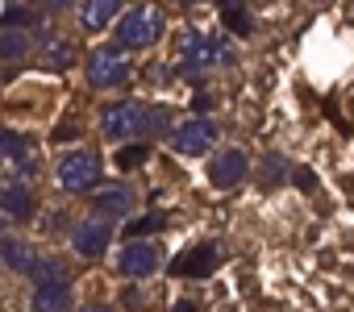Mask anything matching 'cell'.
<instances>
[{"instance_id": "52a82bcc", "label": "cell", "mask_w": 354, "mask_h": 312, "mask_svg": "<svg viewBox=\"0 0 354 312\" xmlns=\"http://www.w3.org/2000/svg\"><path fill=\"white\" fill-rule=\"evenodd\" d=\"M138 208V192L129 184H96V196H92V213L96 217H109V221H121Z\"/></svg>"}, {"instance_id": "484cf974", "label": "cell", "mask_w": 354, "mask_h": 312, "mask_svg": "<svg viewBox=\"0 0 354 312\" xmlns=\"http://www.w3.org/2000/svg\"><path fill=\"white\" fill-rule=\"evenodd\" d=\"M75 137H80V125H59V129H55V142H59V146H63V142H75Z\"/></svg>"}, {"instance_id": "8fae6325", "label": "cell", "mask_w": 354, "mask_h": 312, "mask_svg": "<svg viewBox=\"0 0 354 312\" xmlns=\"http://www.w3.org/2000/svg\"><path fill=\"white\" fill-rule=\"evenodd\" d=\"M38 213V200L26 184H5L0 188V217L5 221H34Z\"/></svg>"}, {"instance_id": "9a60e30c", "label": "cell", "mask_w": 354, "mask_h": 312, "mask_svg": "<svg viewBox=\"0 0 354 312\" xmlns=\"http://www.w3.org/2000/svg\"><path fill=\"white\" fill-rule=\"evenodd\" d=\"M117 17H121V0H84L80 26H84L88 34H100V30H109Z\"/></svg>"}, {"instance_id": "5bb4252c", "label": "cell", "mask_w": 354, "mask_h": 312, "mask_svg": "<svg viewBox=\"0 0 354 312\" xmlns=\"http://www.w3.org/2000/svg\"><path fill=\"white\" fill-rule=\"evenodd\" d=\"M26 279H30L34 287H46V283H71V271H67V262H63L59 254H38V258L30 262Z\"/></svg>"}, {"instance_id": "ffe728a7", "label": "cell", "mask_w": 354, "mask_h": 312, "mask_svg": "<svg viewBox=\"0 0 354 312\" xmlns=\"http://www.w3.org/2000/svg\"><path fill=\"white\" fill-rule=\"evenodd\" d=\"M30 154V137L26 133H13V129H0V159H26Z\"/></svg>"}, {"instance_id": "4dcf8cb0", "label": "cell", "mask_w": 354, "mask_h": 312, "mask_svg": "<svg viewBox=\"0 0 354 312\" xmlns=\"http://www.w3.org/2000/svg\"><path fill=\"white\" fill-rule=\"evenodd\" d=\"M175 5H201V0H175Z\"/></svg>"}, {"instance_id": "f1b7e54d", "label": "cell", "mask_w": 354, "mask_h": 312, "mask_svg": "<svg viewBox=\"0 0 354 312\" xmlns=\"http://www.w3.org/2000/svg\"><path fill=\"white\" fill-rule=\"evenodd\" d=\"M71 5V0H50V9H67Z\"/></svg>"}, {"instance_id": "9c48e42d", "label": "cell", "mask_w": 354, "mask_h": 312, "mask_svg": "<svg viewBox=\"0 0 354 312\" xmlns=\"http://www.w3.org/2000/svg\"><path fill=\"white\" fill-rule=\"evenodd\" d=\"M117 271L125 279H150L158 271V250L150 242H125L117 254Z\"/></svg>"}, {"instance_id": "8992f818", "label": "cell", "mask_w": 354, "mask_h": 312, "mask_svg": "<svg viewBox=\"0 0 354 312\" xmlns=\"http://www.w3.org/2000/svg\"><path fill=\"white\" fill-rule=\"evenodd\" d=\"M246 175H250V159H246V150L225 146V150H217V154H213V163H209V184H213L217 192L238 188Z\"/></svg>"}, {"instance_id": "6da1fadb", "label": "cell", "mask_w": 354, "mask_h": 312, "mask_svg": "<svg viewBox=\"0 0 354 312\" xmlns=\"http://www.w3.org/2000/svg\"><path fill=\"white\" fill-rule=\"evenodd\" d=\"M158 34H162V13L150 9V5H138V9H129L113 21L117 50H146V46L158 42Z\"/></svg>"}, {"instance_id": "d6986e66", "label": "cell", "mask_w": 354, "mask_h": 312, "mask_svg": "<svg viewBox=\"0 0 354 312\" xmlns=\"http://www.w3.org/2000/svg\"><path fill=\"white\" fill-rule=\"evenodd\" d=\"M34 50L30 30H0V59H26Z\"/></svg>"}, {"instance_id": "e0dca14e", "label": "cell", "mask_w": 354, "mask_h": 312, "mask_svg": "<svg viewBox=\"0 0 354 312\" xmlns=\"http://www.w3.org/2000/svg\"><path fill=\"white\" fill-rule=\"evenodd\" d=\"M213 63H217V59H213V42H209L205 34H196V30H192V34L184 38V67L201 75V71H209Z\"/></svg>"}, {"instance_id": "3957f363", "label": "cell", "mask_w": 354, "mask_h": 312, "mask_svg": "<svg viewBox=\"0 0 354 312\" xmlns=\"http://www.w3.org/2000/svg\"><path fill=\"white\" fill-rule=\"evenodd\" d=\"M100 133L113 137V142H125V137H142L146 133V104L138 100H113L100 108Z\"/></svg>"}, {"instance_id": "4316f807", "label": "cell", "mask_w": 354, "mask_h": 312, "mask_svg": "<svg viewBox=\"0 0 354 312\" xmlns=\"http://www.w3.org/2000/svg\"><path fill=\"white\" fill-rule=\"evenodd\" d=\"M67 221H71V217H67V213H55V217H50V225H46V229H50V233H59V229H63V233H67V229H71V225H67Z\"/></svg>"}, {"instance_id": "7c38bea8", "label": "cell", "mask_w": 354, "mask_h": 312, "mask_svg": "<svg viewBox=\"0 0 354 312\" xmlns=\"http://www.w3.org/2000/svg\"><path fill=\"white\" fill-rule=\"evenodd\" d=\"M30 308H34V312H75V287H71V283H46V287H34Z\"/></svg>"}, {"instance_id": "7a4b0ae2", "label": "cell", "mask_w": 354, "mask_h": 312, "mask_svg": "<svg viewBox=\"0 0 354 312\" xmlns=\"http://www.w3.org/2000/svg\"><path fill=\"white\" fill-rule=\"evenodd\" d=\"M55 179H59V188H63L67 196H84V192H92V188L100 184V154H92V150H84V146L59 154Z\"/></svg>"}, {"instance_id": "ba28073f", "label": "cell", "mask_w": 354, "mask_h": 312, "mask_svg": "<svg viewBox=\"0 0 354 312\" xmlns=\"http://www.w3.org/2000/svg\"><path fill=\"white\" fill-rule=\"evenodd\" d=\"M213 142H217V121H209L205 113L192 117V121H184L180 129H175V150L188 154V159H196V154H209Z\"/></svg>"}, {"instance_id": "5b68a950", "label": "cell", "mask_w": 354, "mask_h": 312, "mask_svg": "<svg viewBox=\"0 0 354 312\" xmlns=\"http://www.w3.org/2000/svg\"><path fill=\"white\" fill-rule=\"evenodd\" d=\"M129 79V63L117 46H96L88 55V84L92 88H121Z\"/></svg>"}, {"instance_id": "277c9868", "label": "cell", "mask_w": 354, "mask_h": 312, "mask_svg": "<svg viewBox=\"0 0 354 312\" xmlns=\"http://www.w3.org/2000/svg\"><path fill=\"white\" fill-rule=\"evenodd\" d=\"M113 233H117V221H109V217H84V221H75L71 225V250L80 254V258H104L109 254V246H113Z\"/></svg>"}, {"instance_id": "44dd1931", "label": "cell", "mask_w": 354, "mask_h": 312, "mask_svg": "<svg viewBox=\"0 0 354 312\" xmlns=\"http://www.w3.org/2000/svg\"><path fill=\"white\" fill-rule=\"evenodd\" d=\"M146 154H150V146H142V142H125V146L117 150V167H121V171H133V167L146 163Z\"/></svg>"}, {"instance_id": "ac0fdd59", "label": "cell", "mask_w": 354, "mask_h": 312, "mask_svg": "<svg viewBox=\"0 0 354 312\" xmlns=\"http://www.w3.org/2000/svg\"><path fill=\"white\" fill-rule=\"evenodd\" d=\"M288 175H292V167H288V159H283L279 150L263 154V163H259V184H263V188H283Z\"/></svg>"}, {"instance_id": "7402d4cb", "label": "cell", "mask_w": 354, "mask_h": 312, "mask_svg": "<svg viewBox=\"0 0 354 312\" xmlns=\"http://www.w3.org/2000/svg\"><path fill=\"white\" fill-rule=\"evenodd\" d=\"M154 229H162V217H158V213H146L142 221L125 225V242H142V237H146V233H154Z\"/></svg>"}, {"instance_id": "f546056e", "label": "cell", "mask_w": 354, "mask_h": 312, "mask_svg": "<svg viewBox=\"0 0 354 312\" xmlns=\"http://www.w3.org/2000/svg\"><path fill=\"white\" fill-rule=\"evenodd\" d=\"M5 233H9V221H5V217H0V237H5Z\"/></svg>"}, {"instance_id": "2e32d148", "label": "cell", "mask_w": 354, "mask_h": 312, "mask_svg": "<svg viewBox=\"0 0 354 312\" xmlns=\"http://www.w3.org/2000/svg\"><path fill=\"white\" fill-rule=\"evenodd\" d=\"M34 258H38V250H34V246H30L26 237H9V233H5V237H0V262H5L9 271H17V275H26Z\"/></svg>"}, {"instance_id": "4fadbf2b", "label": "cell", "mask_w": 354, "mask_h": 312, "mask_svg": "<svg viewBox=\"0 0 354 312\" xmlns=\"http://www.w3.org/2000/svg\"><path fill=\"white\" fill-rule=\"evenodd\" d=\"M38 59H42L46 71H67V67H75V50H71V42H67L63 34H42Z\"/></svg>"}, {"instance_id": "d4e9b609", "label": "cell", "mask_w": 354, "mask_h": 312, "mask_svg": "<svg viewBox=\"0 0 354 312\" xmlns=\"http://www.w3.org/2000/svg\"><path fill=\"white\" fill-rule=\"evenodd\" d=\"M292 179L300 184V192H313V188H317V175H313L308 167H296V171H292Z\"/></svg>"}, {"instance_id": "603a6c76", "label": "cell", "mask_w": 354, "mask_h": 312, "mask_svg": "<svg viewBox=\"0 0 354 312\" xmlns=\"http://www.w3.org/2000/svg\"><path fill=\"white\" fill-rule=\"evenodd\" d=\"M146 133H150V137L171 133V113H167V108H146Z\"/></svg>"}, {"instance_id": "83f0119b", "label": "cell", "mask_w": 354, "mask_h": 312, "mask_svg": "<svg viewBox=\"0 0 354 312\" xmlns=\"http://www.w3.org/2000/svg\"><path fill=\"white\" fill-rule=\"evenodd\" d=\"M80 312H113V308H109V304H84Z\"/></svg>"}, {"instance_id": "cb8c5ba5", "label": "cell", "mask_w": 354, "mask_h": 312, "mask_svg": "<svg viewBox=\"0 0 354 312\" xmlns=\"http://www.w3.org/2000/svg\"><path fill=\"white\" fill-rule=\"evenodd\" d=\"M225 26H234V34H238V38H250V34H254L250 17H246L242 9H225Z\"/></svg>"}, {"instance_id": "30bf717a", "label": "cell", "mask_w": 354, "mask_h": 312, "mask_svg": "<svg viewBox=\"0 0 354 312\" xmlns=\"http://www.w3.org/2000/svg\"><path fill=\"white\" fill-rule=\"evenodd\" d=\"M217 262H221L217 246H213V242H201V246H192V250H184L180 258H175L171 271H175V275H184V279H205V275L217 271Z\"/></svg>"}]
</instances>
